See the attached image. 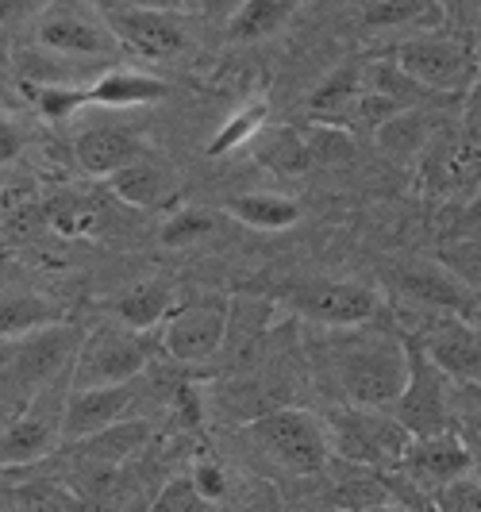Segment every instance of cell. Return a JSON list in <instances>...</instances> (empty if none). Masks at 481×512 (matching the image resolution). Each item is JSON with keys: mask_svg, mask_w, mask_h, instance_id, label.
Segmentation results:
<instances>
[{"mask_svg": "<svg viewBox=\"0 0 481 512\" xmlns=\"http://www.w3.org/2000/svg\"><path fill=\"white\" fill-rule=\"evenodd\" d=\"M0 8H4V27L16 31L24 20H31L39 12V0H0Z\"/></svg>", "mask_w": 481, "mask_h": 512, "instance_id": "obj_41", "label": "cell"}, {"mask_svg": "<svg viewBox=\"0 0 481 512\" xmlns=\"http://www.w3.org/2000/svg\"><path fill=\"white\" fill-rule=\"evenodd\" d=\"M116 320L131 328V332H151L162 320H170L178 308H174V285L166 282H139L131 285L124 297L112 301Z\"/></svg>", "mask_w": 481, "mask_h": 512, "instance_id": "obj_26", "label": "cell"}, {"mask_svg": "<svg viewBox=\"0 0 481 512\" xmlns=\"http://www.w3.org/2000/svg\"><path fill=\"white\" fill-rule=\"evenodd\" d=\"M408 351H412V378H408L401 401L393 405L397 420L412 432V439L451 432V393H447L451 378L428 359V351L420 343H408Z\"/></svg>", "mask_w": 481, "mask_h": 512, "instance_id": "obj_9", "label": "cell"}, {"mask_svg": "<svg viewBox=\"0 0 481 512\" xmlns=\"http://www.w3.org/2000/svg\"><path fill=\"white\" fill-rule=\"evenodd\" d=\"M428 351V359L451 378V382L470 385L481 374V343L470 335V328H462L458 320H447L439 328H431L428 339L420 343Z\"/></svg>", "mask_w": 481, "mask_h": 512, "instance_id": "obj_19", "label": "cell"}, {"mask_svg": "<svg viewBox=\"0 0 481 512\" xmlns=\"http://www.w3.org/2000/svg\"><path fill=\"white\" fill-rule=\"evenodd\" d=\"M435 512H481V474H466L435 497Z\"/></svg>", "mask_w": 481, "mask_h": 512, "instance_id": "obj_36", "label": "cell"}, {"mask_svg": "<svg viewBox=\"0 0 481 512\" xmlns=\"http://www.w3.org/2000/svg\"><path fill=\"white\" fill-rule=\"evenodd\" d=\"M331 378L347 405L389 409L401 401L412 378V351L389 332L351 328L347 339L331 343Z\"/></svg>", "mask_w": 481, "mask_h": 512, "instance_id": "obj_1", "label": "cell"}, {"mask_svg": "<svg viewBox=\"0 0 481 512\" xmlns=\"http://www.w3.org/2000/svg\"><path fill=\"white\" fill-rule=\"evenodd\" d=\"M370 89V74L362 70V66H339V70H331L320 85H316V93L308 97L312 104V116H316V124H335V128H351V116H355V104L362 101V93Z\"/></svg>", "mask_w": 481, "mask_h": 512, "instance_id": "obj_20", "label": "cell"}, {"mask_svg": "<svg viewBox=\"0 0 481 512\" xmlns=\"http://www.w3.org/2000/svg\"><path fill=\"white\" fill-rule=\"evenodd\" d=\"M85 335L89 332L58 320L16 339H4V424L31 409V401L62 374H74Z\"/></svg>", "mask_w": 481, "mask_h": 512, "instance_id": "obj_2", "label": "cell"}, {"mask_svg": "<svg viewBox=\"0 0 481 512\" xmlns=\"http://www.w3.org/2000/svg\"><path fill=\"white\" fill-rule=\"evenodd\" d=\"M4 166H8V162H16V154H20V143H24V131L16 128V124H12V120H8V116H4Z\"/></svg>", "mask_w": 481, "mask_h": 512, "instance_id": "obj_42", "label": "cell"}, {"mask_svg": "<svg viewBox=\"0 0 481 512\" xmlns=\"http://www.w3.org/2000/svg\"><path fill=\"white\" fill-rule=\"evenodd\" d=\"M478 35H481V12H478Z\"/></svg>", "mask_w": 481, "mask_h": 512, "instance_id": "obj_46", "label": "cell"}, {"mask_svg": "<svg viewBox=\"0 0 481 512\" xmlns=\"http://www.w3.org/2000/svg\"><path fill=\"white\" fill-rule=\"evenodd\" d=\"M308 135H312V158H316V170H339V166L355 162V139H351V128L316 124V128H308Z\"/></svg>", "mask_w": 481, "mask_h": 512, "instance_id": "obj_33", "label": "cell"}, {"mask_svg": "<svg viewBox=\"0 0 481 512\" xmlns=\"http://www.w3.org/2000/svg\"><path fill=\"white\" fill-rule=\"evenodd\" d=\"M47 324H58V308L51 301L31 297L24 289H4V339H16Z\"/></svg>", "mask_w": 481, "mask_h": 512, "instance_id": "obj_31", "label": "cell"}, {"mask_svg": "<svg viewBox=\"0 0 481 512\" xmlns=\"http://www.w3.org/2000/svg\"><path fill=\"white\" fill-rule=\"evenodd\" d=\"M62 416H66V401L47 409V397L39 393V397L31 401V409L20 412L16 420H8V424H4V447H0L4 470H24L31 462L51 459L54 447L66 439Z\"/></svg>", "mask_w": 481, "mask_h": 512, "instance_id": "obj_13", "label": "cell"}, {"mask_svg": "<svg viewBox=\"0 0 481 512\" xmlns=\"http://www.w3.org/2000/svg\"><path fill=\"white\" fill-rule=\"evenodd\" d=\"M254 154L262 158L266 170H274L281 178H301V174H312V170H316L308 128L262 131V135L254 139Z\"/></svg>", "mask_w": 481, "mask_h": 512, "instance_id": "obj_24", "label": "cell"}, {"mask_svg": "<svg viewBox=\"0 0 481 512\" xmlns=\"http://www.w3.org/2000/svg\"><path fill=\"white\" fill-rule=\"evenodd\" d=\"M443 0H362L358 16L366 31H431L443 24Z\"/></svg>", "mask_w": 481, "mask_h": 512, "instance_id": "obj_22", "label": "cell"}, {"mask_svg": "<svg viewBox=\"0 0 481 512\" xmlns=\"http://www.w3.org/2000/svg\"><path fill=\"white\" fill-rule=\"evenodd\" d=\"M151 436V420H143V416H131V420H120V424H112V428H104L97 436L89 439H77V455L89 462V466H120L127 462L143 443Z\"/></svg>", "mask_w": 481, "mask_h": 512, "instance_id": "obj_25", "label": "cell"}, {"mask_svg": "<svg viewBox=\"0 0 481 512\" xmlns=\"http://www.w3.org/2000/svg\"><path fill=\"white\" fill-rule=\"evenodd\" d=\"M266 101H251L243 104L231 120H224V128L212 135V143H208V154L212 158H220V154L228 151H239V147H247V143H254L262 131H266Z\"/></svg>", "mask_w": 481, "mask_h": 512, "instance_id": "obj_32", "label": "cell"}, {"mask_svg": "<svg viewBox=\"0 0 481 512\" xmlns=\"http://www.w3.org/2000/svg\"><path fill=\"white\" fill-rule=\"evenodd\" d=\"M297 308L301 316L335 328V332H351L366 328L381 312V297L370 285L358 282H312L297 289Z\"/></svg>", "mask_w": 481, "mask_h": 512, "instance_id": "obj_11", "label": "cell"}, {"mask_svg": "<svg viewBox=\"0 0 481 512\" xmlns=\"http://www.w3.org/2000/svg\"><path fill=\"white\" fill-rule=\"evenodd\" d=\"M393 62L428 93H466L478 81V47L439 31L408 35L405 43H397Z\"/></svg>", "mask_w": 481, "mask_h": 512, "instance_id": "obj_6", "label": "cell"}, {"mask_svg": "<svg viewBox=\"0 0 481 512\" xmlns=\"http://www.w3.org/2000/svg\"><path fill=\"white\" fill-rule=\"evenodd\" d=\"M104 12H151V8H162V12H181L185 0H97Z\"/></svg>", "mask_w": 481, "mask_h": 512, "instance_id": "obj_39", "label": "cell"}, {"mask_svg": "<svg viewBox=\"0 0 481 512\" xmlns=\"http://www.w3.org/2000/svg\"><path fill=\"white\" fill-rule=\"evenodd\" d=\"M108 189L131 208H158L174 189H178V178L166 162H154V158H139L131 162L127 170L112 174L108 178Z\"/></svg>", "mask_w": 481, "mask_h": 512, "instance_id": "obj_23", "label": "cell"}, {"mask_svg": "<svg viewBox=\"0 0 481 512\" xmlns=\"http://www.w3.org/2000/svg\"><path fill=\"white\" fill-rule=\"evenodd\" d=\"M35 47L58 54L66 62H112L124 51L108 16H97V8L77 4V0H58L39 12Z\"/></svg>", "mask_w": 481, "mask_h": 512, "instance_id": "obj_5", "label": "cell"}, {"mask_svg": "<svg viewBox=\"0 0 481 512\" xmlns=\"http://www.w3.org/2000/svg\"><path fill=\"white\" fill-rule=\"evenodd\" d=\"M74 158L85 174L108 181L112 174L127 170L131 162L147 158V143L139 131L120 128V124H93L74 135Z\"/></svg>", "mask_w": 481, "mask_h": 512, "instance_id": "obj_15", "label": "cell"}, {"mask_svg": "<svg viewBox=\"0 0 481 512\" xmlns=\"http://www.w3.org/2000/svg\"><path fill=\"white\" fill-rule=\"evenodd\" d=\"M362 512H408L397 497H389V501H381V505H374V509H362Z\"/></svg>", "mask_w": 481, "mask_h": 512, "instance_id": "obj_43", "label": "cell"}, {"mask_svg": "<svg viewBox=\"0 0 481 512\" xmlns=\"http://www.w3.org/2000/svg\"><path fill=\"white\" fill-rule=\"evenodd\" d=\"M131 405H135V382L70 389L66 416H62V432H66L70 443L97 436V432L120 424V420H131Z\"/></svg>", "mask_w": 481, "mask_h": 512, "instance_id": "obj_14", "label": "cell"}, {"mask_svg": "<svg viewBox=\"0 0 481 512\" xmlns=\"http://www.w3.org/2000/svg\"><path fill=\"white\" fill-rule=\"evenodd\" d=\"M224 216L254 231H285L301 220V205L281 193H239L224 205Z\"/></svg>", "mask_w": 481, "mask_h": 512, "instance_id": "obj_27", "label": "cell"}, {"mask_svg": "<svg viewBox=\"0 0 481 512\" xmlns=\"http://www.w3.org/2000/svg\"><path fill=\"white\" fill-rule=\"evenodd\" d=\"M220 231V212L212 208H178L174 216H166V224L158 231V243L170 247V251H185V247H197L204 239H212Z\"/></svg>", "mask_w": 481, "mask_h": 512, "instance_id": "obj_30", "label": "cell"}, {"mask_svg": "<svg viewBox=\"0 0 481 512\" xmlns=\"http://www.w3.org/2000/svg\"><path fill=\"white\" fill-rule=\"evenodd\" d=\"M231 332V301L228 297H197L193 305H181L166 328H162V347L174 362H208Z\"/></svg>", "mask_w": 481, "mask_h": 512, "instance_id": "obj_8", "label": "cell"}, {"mask_svg": "<svg viewBox=\"0 0 481 512\" xmlns=\"http://www.w3.org/2000/svg\"><path fill=\"white\" fill-rule=\"evenodd\" d=\"M420 178L431 193H458L470 189L481 178V147L466 135H447L435 139L428 158L420 162Z\"/></svg>", "mask_w": 481, "mask_h": 512, "instance_id": "obj_17", "label": "cell"}, {"mask_svg": "<svg viewBox=\"0 0 481 512\" xmlns=\"http://www.w3.org/2000/svg\"><path fill=\"white\" fill-rule=\"evenodd\" d=\"M397 293L435 312H466L470 308V289L458 282L455 274L439 262H408L393 274Z\"/></svg>", "mask_w": 481, "mask_h": 512, "instance_id": "obj_16", "label": "cell"}, {"mask_svg": "<svg viewBox=\"0 0 481 512\" xmlns=\"http://www.w3.org/2000/svg\"><path fill=\"white\" fill-rule=\"evenodd\" d=\"M108 24L116 31L120 47L131 51L135 58H147V62H170L178 54L189 51V31L178 12H104Z\"/></svg>", "mask_w": 481, "mask_h": 512, "instance_id": "obj_12", "label": "cell"}, {"mask_svg": "<svg viewBox=\"0 0 481 512\" xmlns=\"http://www.w3.org/2000/svg\"><path fill=\"white\" fill-rule=\"evenodd\" d=\"M324 428L335 459L374 466V470H401L412 432L397 420V412L366 409V405H339L324 412Z\"/></svg>", "mask_w": 481, "mask_h": 512, "instance_id": "obj_3", "label": "cell"}, {"mask_svg": "<svg viewBox=\"0 0 481 512\" xmlns=\"http://www.w3.org/2000/svg\"><path fill=\"white\" fill-rule=\"evenodd\" d=\"M147 362H151V351L143 343V332H131L124 324L89 332L81 355H77L74 374H70V389L135 382L147 370Z\"/></svg>", "mask_w": 481, "mask_h": 512, "instance_id": "obj_7", "label": "cell"}, {"mask_svg": "<svg viewBox=\"0 0 481 512\" xmlns=\"http://www.w3.org/2000/svg\"><path fill=\"white\" fill-rule=\"evenodd\" d=\"M478 77H481V47H478Z\"/></svg>", "mask_w": 481, "mask_h": 512, "instance_id": "obj_45", "label": "cell"}, {"mask_svg": "<svg viewBox=\"0 0 481 512\" xmlns=\"http://www.w3.org/2000/svg\"><path fill=\"white\" fill-rule=\"evenodd\" d=\"M243 4H247V0H197L201 16H208V20H220L224 27H228L239 12H243Z\"/></svg>", "mask_w": 481, "mask_h": 512, "instance_id": "obj_40", "label": "cell"}, {"mask_svg": "<svg viewBox=\"0 0 481 512\" xmlns=\"http://www.w3.org/2000/svg\"><path fill=\"white\" fill-rule=\"evenodd\" d=\"M189 478L197 482V489H201L208 501H220V497L228 493V470H224L216 459H208V455H201V459L193 462Z\"/></svg>", "mask_w": 481, "mask_h": 512, "instance_id": "obj_37", "label": "cell"}, {"mask_svg": "<svg viewBox=\"0 0 481 512\" xmlns=\"http://www.w3.org/2000/svg\"><path fill=\"white\" fill-rule=\"evenodd\" d=\"M31 104L47 120H66L81 104H89V85H24Z\"/></svg>", "mask_w": 481, "mask_h": 512, "instance_id": "obj_34", "label": "cell"}, {"mask_svg": "<svg viewBox=\"0 0 481 512\" xmlns=\"http://www.w3.org/2000/svg\"><path fill=\"white\" fill-rule=\"evenodd\" d=\"M293 12H297V0H247L243 12L228 24V39L231 43L270 39L293 20Z\"/></svg>", "mask_w": 481, "mask_h": 512, "instance_id": "obj_28", "label": "cell"}, {"mask_svg": "<svg viewBox=\"0 0 481 512\" xmlns=\"http://www.w3.org/2000/svg\"><path fill=\"white\" fill-rule=\"evenodd\" d=\"M247 436L270 455V459L293 470V474H328L331 466V439L324 428V416H312L293 405L262 412L247 424Z\"/></svg>", "mask_w": 481, "mask_h": 512, "instance_id": "obj_4", "label": "cell"}, {"mask_svg": "<svg viewBox=\"0 0 481 512\" xmlns=\"http://www.w3.org/2000/svg\"><path fill=\"white\" fill-rule=\"evenodd\" d=\"M435 139H439V131L424 108H405L401 116H393L389 124H381L374 131L378 151L397 166H420L435 147Z\"/></svg>", "mask_w": 481, "mask_h": 512, "instance_id": "obj_18", "label": "cell"}, {"mask_svg": "<svg viewBox=\"0 0 481 512\" xmlns=\"http://www.w3.org/2000/svg\"><path fill=\"white\" fill-rule=\"evenodd\" d=\"M462 131L470 143L481 147V77L462 93Z\"/></svg>", "mask_w": 481, "mask_h": 512, "instance_id": "obj_38", "label": "cell"}, {"mask_svg": "<svg viewBox=\"0 0 481 512\" xmlns=\"http://www.w3.org/2000/svg\"><path fill=\"white\" fill-rule=\"evenodd\" d=\"M401 474L412 489H424L431 497H439L447 486H455L458 478L474 474V451L470 443L455 432H439V436L412 439Z\"/></svg>", "mask_w": 481, "mask_h": 512, "instance_id": "obj_10", "label": "cell"}, {"mask_svg": "<svg viewBox=\"0 0 481 512\" xmlns=\"http://www.w3.org/2000/svg\"><path fill=\"white\" fill-rule=\"evenodd\" d=\"M170 93V85L162 77L131 70V66H112L97 74L89 85V104L97 108H147V104L162 101Z\"/></svg>", "mask_w": 481, "mask_h": 512, "instance_id": "obj_21", "label": "cell"}, {"mask_svg": "<svg viewBox=\"0 0 481 512\" xmlns=\"http://www.w3.org/2000/svg\"><path fill=\"white\" fill-rule=\"evenodd\" d=\"M47 224H51L58 235H70V239H81V235H97L101 231L104 212L97 201L81 197V193H62L47 201Z\"/></svg>", "mask_w": 481, "mask_h": 512, "instance_id": "obj_29", "label": "cell"}, {"mask_svg": "<svg viewBox=\"0 0 481 512\" xmlns=\"http://www.w3.org/2000/svg\"><path fill=\"white\" fill-rule=\"evenodd\" d=\"M216 501H208L193 478H174L170 486L154 497L151 512H212Z\"/></svg>", "mask_w": 481, "mask_h": 512, "instance_id": "obj_35", "label": "cell"}, {"mask_svg": "<svg viewBox=\"0 0 481 512\" xmlns=\"http://www.w3.org/2000/svg\"><path fill=\"white\" fill-rule=\"evenodd\" d=\"M466 389H474V393H478V401H481V374H478V378H474L470 385H466Z\"/></svg>", "mask_w": 481, "mask_h": 512, "instance_id": "obj_44", "label": "cell"}]
</instances>
